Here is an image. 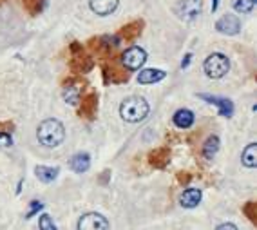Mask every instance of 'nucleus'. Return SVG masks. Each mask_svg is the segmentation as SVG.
<instances>
[{
	"label": "nucleus",
	"mask_w": 257,
	"mask_h": 230,
	"mask_svg": "<svg viewBox=\"0 0 257 230\" xmlns=\"http://www.w3.org/2000/svg\"><path fill=\"white\" fill-rule=\"evenodd\" d=\"M11 143H13V138H11V134L0 133V147H10Z\"/></svg>",
	"instance_id": "nucleus-24"
},
{
	"label": "nucleus",
	"mask_w": 257,
	"mask_h": 230,
	"mask_svg": "<svg viewBox=\"0 0 257 230\" xmlns=\"http://www.w3.org/2000/svg\"><path fill=\"white\" fill-rule=\"evenodd\" d=\"M22 2L31 13H38L44 8V0H22Z\"/></svg>",
	"instance_id": "nucleus-23"
},
{
	"label": "nucleus",
	"mask_w": 257,
	"mask_h": 230,
	"mask_svg": "<svg viewBox=\"0 0 257 230\" xmlns=\"http://www.w3.org/2000/svg\"><path fill=\"white\" fill-rule=\"evenodd\" d=\"M216 230H237V226H235L234 223H223V225H219Z\"/></svg>",
	"instance_id": "nucleus-25"
},
{
	"label": "nucleus",
	"mask_w": 257,
	"mask_h": 230,
	"mask_svg": "<svg viewBox=\"0 0 257 230\" xmlns=\"http://www.w3.org/2000/svg\"><path fill=\"white\" fill-rule=\"evenodd\" d=\"M69 165L74 172L82 174V172H85V170L91 167V158H89L87 152H78V154H74V156L71 158Z\"/></svg>",
	"instance_id": "nucleus-11"
},
{
	"label": "nucleus",
	"mask_w": 257,
	"mask_h": 230,
	"mask_svg": "<svg viewBox=\"0 0 257 230\" xmlns=\"http://www.w3.org/2000/svg\"><path fill=\"white\" fill-rule=\"evenodd\" d=\"M37 208H42V203H40V201H33V203H31V210H29L28 217H31L33 214L37 212Z\"/></svg>",
	"instance_id": "nucleus-26"
},
{
	"label": "nucleus",
	"mask_w": 257,
	"mask_h": 230,
	"mask_svg": "<svg viewBox=\"0 0 257 230\" xmlns=\"http://www.w3.org/2000/svg\"><path fill=\"white\" fill-rule=\"evenodd\" d=\"M199 203H201V190L198 189H187L179 198V205L183 208H194Z\"/></svg>",
	"instance_id": "nucleus-10"
},
{
	"label": "nucleus",
	"mask_w": 257,
	"mask_h": 230,
	"mask_svg": "<svg viewBox=\"0 0 257 230\" xmlns=\"http://www.w3.org/2000/svg\"><path fill=\"white\" fill-rule=\"evenodd\" d=\"M64 98L65 101H69L71 105H76L80 100V89L76 85H67L64 91Z\"/></svg>",
	"instance_id": "nucleus-21"
},
{
	"label": "nucleus",
	"mask_w": 257,
	"mask_h": 230,
	"mask_svg": "<svg viewBox=\"0 0 257 230\" xmlns=\"http://www.w3.org/2000/svg\"><path fill=\"white\" fill-rule=\"evenodd\" d=\"M119 114L125 122L128 124H138V122L145 120L149 114V103L145 98L142 96H131L127 100L121 101L119 105Z\"/></svg>",
	"instance_id": "nucleus-2"
},
{
	"label": "nucleus",
	"mask_w": 257,
	"mask_h": 230,
	"mask_svg": "<svg viewBox=\"0 0 257 230\" xmlns=\"http://www.w3.org/2000/svg\"><path fill=\"white\" fill-rule=\"evenodd\" d=\"M190 58H192V55H190V53H188V55H185V60L181 62V67H188V64H190Z\"/></svg>",
	"instance_id": "nucleus-27"
},
{
	"label": "nucleus",
	"mask_w": 257,
	"mask_h": 230,
	"mask_svg": "<svg viewBox=\"0 0 257 230\" xmlns=\"http://www.w3.org/2000/svg\"><path fill=\"white\" fill-rule=\"evenodd\" d=\"M203 69H205V74H207L208 78H223L230 69V60L223 53H212L205 60V64H203Z\"/></svg>",
	"instance_id": "nucleus-3"
},
{
	"label": "nucleus",
	"mask_w": 257,
	"mask_h": 230,
	"mask_svg": "<svg viewBox=\"0 0 257 230\" xmlns=\"http://www.w3.org/2000/svg\"><path fill=\"white\" fill-rule=\"evenodd\" d=\"M118 2L119 0H91L89 4H91V10L94 13L105 17V15L114 13L116 8H118Z\"/></svg>",
	"instance_id": "nucleus-9"
},
{
	"label": "nucleus",
	"mask_w": 257,
	"mask_h": 230,
	"mask_svg": "<svg viewBox=\"0 0 257 230\" xmlns=\"http://www.w3.org/2000/svg\"><path fill=\"white\" fill-rule=\"evenodd\" d=\"M172 122H174V125L179 127V129H188V127L194 124V112L188 109H179V110H176Z\"/></svg>",
	"instance_id": "nucleus-13"
},
{
	"label": "nucleus",
	"mask_w": 257,
	"mask_h": 230,
	"mask_svg": "<svg viewBox=\"0 0 257 230\" xmlns=\"http://www.w3.org/2000/svg\"><path fill=\"white\" fill-rule=\"evenodd\" d=\"M217 151H219V138L217 136H208L205 145H203V156L207 160H212L217 154Z\"/></svg>",
	"instance_id": "nucleus-17"
},
{
	"label": "nucleus",
	"mask_w": 257,
	"mask_h": 230,
	"mask_svg": "<svg viewBox=\"0 0 257 230\" xmlns=\"http://www.w3.org/2000/svg\"><path fill=\"white\" fill-rule=\"evenodd\" d=\"M78 230H109V221L98 212H87L78 219Z\"/></svg>",
	"instance_id": "nucleus-6"
},
{
	"label": "nucleus",
	"mask_w": 257,
	"mask_h": 230,
	"mask_svg": "<svg viewBox=\"0 0 257 230\" xmlns=\"http://www.w3.org/2000/svg\"><path fill=\"white\" fill-rule=\"evenodd\" d=\"M98 105V98L96 94H89L82 100V109H80V116H85V118H92L94 112H96Z\"/></svg>",
	"instance_id": "nucleus-15"
},
{
	"label": "nucleus",
	"mask_w": 257,
	"mask_h": 230,
	"mask_svg": "<svg viewBox=\"0 0 257 230\" xmlns=\"http://www.w3.org/2000/svg\"><path fill=\"white\" fill-rule=\"evenodd\" d=\"M147 62V53L142 47H128L121 55V64L127 71H136L140 69L143 64Z\"/></svg>",
	"instance_id": "nucleus-5"
},
{
	"label": "nucleus",
	"mask_w": 257,
	"mask_h": 230,
	"mask_svg": "<svg viewBox=\"0 0 257 230\" xmlns=\"http://www.w3.org/2000/svg\"><path fill=\"white\" fill-rule=\"evenodd\" d=\"M142 29H143V22H142V20L131 22V24H127V26H123V28H121L118 38H119V40H121V38H125V40H133V38H136L140 33H142Z\"/></svg>",
	"instance_id": "nucleus-14"
},
{
	"label": "nucleus",
	"mask_w": 257,
	"mask_h": 230,
	"mask_svg": "<svg viewBox=\"0 0 257 230\" xmlns=\"http://www.w3.org/2000/svg\"><path fill=\"white\" fill-rule=\"evenodd\" d=\"M165 78V71L161 69H143L138 74V82L143 85H149V83H158Z\"/></svg>",
	"instance_id": "nucleus-12"
},
{
	"label": "nucleus",
	"mask_w": 257,
	"mask_h": 230,
	"mask_svg": "<svg viewBox=\"0 0 257 230\" xmlns=\"http://www.w3.org/2000/svg\"><path fill=\"white\" fill-rule=\"evenodd\" d=\"M169 161V151L167 149H158L151 154V163L154 167H163Z\"/></svg>",
	"instance_id": "nucleus-19"
},
{
	"label": "nucleus",
	"mask_w": 257,
	"mask_h": 230,
	"mask_svg": "<svg viewBox=\"0 0 257 230\" xmlns=\"http://www.w3.org/2000/svg\"><path fill=\"white\" fill-rule=\"evenodd\" d=\"M37 136H38V142L44 147H58L65 138V129L64 125H62V122L55 120V118H49V120H44L38 125Z\"/></svg>",
	"instance_id": "nucleus-1"
},
{
	"label": "nucleus",
	"mask_w": 257,
	"mask_h": 230,
	"mask_svg": "<svg viewBox=\"0 0 257 230\" xmlns=\"http://www.w3.org/2000/svg\"><path fill=\"white\" fill-rule=\"evenodd\" d=\"M255 151H257L255 143H250V145L243 151L241 161H243V165L248 167V169H253V167H255Z\"/></svg>",
	"instance_id": "nucleus-18"
},
{
	"label": "nucleus",
	"mask_w": 257,
	"mask_h": 230,
	"mask_svg": "<svg viewBox=\"0 0 257 230\" xmlns=\"http://www.w3.org/2000/svg\"><path fill=\"white\" fill-rule=\"evenodd\" d=\"M201 8H203L201 0H179L178 4H176L174 11L181 20L192 22V20H196L199 17Z\"/></svg>",
	"instance_id": "nucleus-4"
},
{
	"label": "nucleus",
	"mask_w": 257,
	"mask_h": 230,
	"mask_svg": "<svg viewBox=\"0 0 257 230\" xmlns=\"http://www.w3.org/2000/svg\"><path fill=\"white\" fill-rule=\"evenodd\" d=\"M199 98L205 101H208V103H214V105L219 109V114L221 116H226V118H230V116L234 114V103L228 100V98H221V96H212V94H199Z\"/></svg>",
	"instance_id": "nucleus-8"
},
{
	"label": "nucleus",
	"mask_w": 257,
	"mask_h": 230,
	"mask_svg": "<svg viewBox=\"0 0 257 230\" xmlns=\"http://www.w3.org/2000/svg\"><path fill=\"white\" fill-rule=\"evenodd\" d=\"M60 170L56 167H46V165H40L35 169V174L40 181L44 183H51L53 180H56V176H58Z\"/></svg>",
	"instance_id": "nucleus-16"
},
{
	"label": "nucleus",
	"mask_w": 257,
	"mask_h": 230,
	"mask_svg": "<svg viewBox=\"0 0 257 230\" xmlns=\"http://www.w3.org/2000/svg\"><path fill=\"white\" fill-rule=\"evenodd\" d=\"M217 4H219V0H212V11L217 10Z\"/></svg>",
	"instance_id": "nucleus-28"
},
{
	"label": "nucleus",
	"mask_w": 257,
	"mask_h": 230,
	"mask_svg": "<svg viewBox=\"0 0 257 230\" xmlns=\"http://www.w3.org/2000/svg\"><path fill=\"white\" fill-rule=\"evenodd\" d=\"M216 29L223 35H237L241 31V22L235 15H225V17H221L219 20L216 22Z\"/></svg>",
	"instance_id": "nucleus-7"
},
{
	"label": "nucleus",
	"mask_w": 257,
	"mask_h": 230,
	"mask_svg": "<svg viewBox=\"0 0 257 230\" xmlns=\"http://www.w3.org/2000/svg\"><path fill=\"white\" fill-rule=\"evenodd\" d=\"M38 228L40 230H56L55 221L51 219V216H47V214H42L40 219H38Z\"/></svg>",
	"instance_id": "nucleus-22"
},
{
	"label": "nucleus",
	"mask_w": 257,
	"mask_h": 230,
	"mask_svg": "<svg viewBox=\"0 0 257 230\" xmlns=\"http://www.w3.org/2000/svg\"><path fill=\"white\" fill-rule=\"evenodd\" d=\"M255 8V0H234V10L237 13H252Z\"/></svg>",
	"instance_id": "nucleus-20"
}]
</instances>
